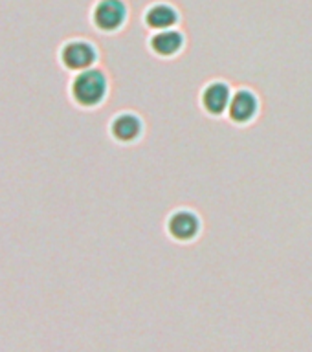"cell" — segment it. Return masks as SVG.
Returning a JSON list of instances; mask_svg holds the SVG:
<instances>
[{"instance_id":"6","label":"cell","mask_w":312,"mask_h":352,"mask_svg":"<svg viewBox=\"0 0 312 352\" xmlns=\"http://www.w3.org/2000/svg\"><path fill=\"white\" fill-rule=\"evenodd\" d=\"M198 231V220L195 214L180 211L175 213L169 220V233L178 241H189Z\"/></svg>"},{"instance_id":"2","label":"cell","mask_w":312,"mask_h":352,"mask_svg":"<svg viewBox=\"0 0 312 352\" xmlns=\"http://www.w3.org/2000/svg\"><path fill=\"white\" fill-rule=\"evenodd\" d=\"M123 19H125V6L121 0H101L94 11L96 26L105 30V32L120 28Z\"/></svg>"},{"instance_id":"1","label":"cell","mask_w":312,"mask_h":352,"mask_svg":"<svg viewBox=\"0 0 312 352\" xmlns=\"http://www.w3.org/2000/svg\"><path fill=\"white\" fill-rule=\"evenodd\" d=\"M105 88H107V82H105L103 74L98 70H88L76 77L72 92H74L77 103L92 107L103 99Z\"/></svg>"},{"instance_id":"7","label":"cell","mask_w":312,"mask_h":352,"mask_svg":"<svg viewBox=\"0 0 312 352\" xmlns=\"http://www.w3.org/2000/svg\"><path fill=\"white\" fill-rule=\"evenodd\" d=\"M145 21H147L149 26L154 28V30H167V28H171L176 22V13L173 8H169V6L160 4L154 6V8H151V10L147 11Z\"/></svg>"},{"instance_id":"3","label":"cell","mask_w":312,"mask_h":352,"mask_svg":"<svg viewBox=\"0 0 312 352\" xmlns=\"http://www.w3.org/2000/svg\"><path fill=\"white\" fill-rule=\"evenodd\" d=\"M96 59V52L87 43H70L63 50V63L72 70H83Z\"/></svg>"},{"instance_id":"8","label":"cell","mask_w":312,"mask_h":352,"mask_svg":"<svg viewBox=\"0 0 312 352\" xmlns=\"http://www.w3.org/2000/svg\"><path fill=\"white\" fill-rule=\"evenodd\" d=\"M140 129H142V125H140L138 118H134L131 114L120 116L112 123V134L118 140H121V142H131V140H134L140 134Z\"/></svg>"},{"instance_id":"4","label":"cell","mask_w":312,"mask_h":352,"mask_svg":"<svg viewBox=\"0 0 312 352\" xmlns=\"http://www.w3.org/2000/svg\"><path fill=\"white\" fill-rule=\"evenodd\" d=\"M202 103L211 114H222L226 107L230 104V90L222 82H214L206 88L202 96Z\"/></svg>"},{"instance_id":"5","label":"cell","mask_w":312,"mask_h":352,"mask_svg":"<svg viewBox=\"0 0 312 352\" xmlns=\"http://www.w3.org/2000/svg\"><path fill=\"white\" fill-rule=\"evenodd\" d=\"M256 109H258L256 98L247 90H241L230 101V118L237 123H245L256 114Z\"/></svg>"},{"instance_id":"9","label":"cell","mask_w":312,"mask_h":352,"mask_svg":"<svg viewBox=\"0 0 312 352\" xmlns=\"http://www.w3.org/2000/svg\"><path fill=\"white\" fill-rule=\"evenodd\" d=\"M151 46L156 54L160 55H173L178 52L182 46L180 33L176 32H160L158 35H154L151 41Z\"/></svg>"}]
</instances>
